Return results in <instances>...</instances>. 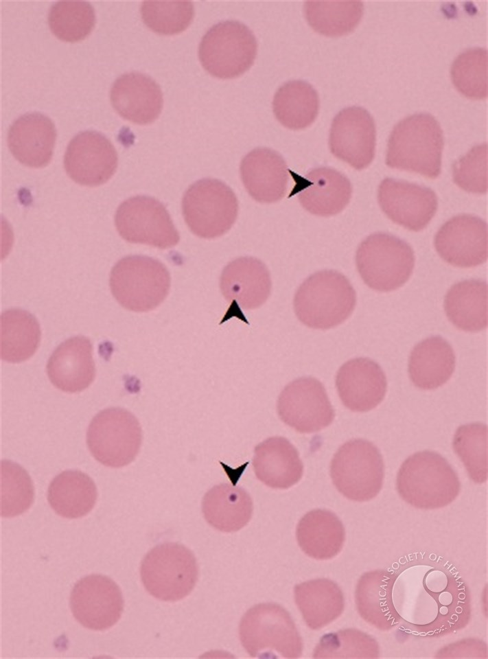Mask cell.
<instances>
[{"label":"cell","mask_w":488,"mask_h":659,"mask_svg":"<svg viewBox=\"0 0 488 659\" xmlns=\"http://www.w3.org/2000/svg\"><path fill=\"white\" fill-rule=\"evenodd\" d=\"M330 475L336 488L348 499L369 500L378 494L382 486V456L371 442L362 439L349 440L335 453Z\"/></svg>","instance_id":"10"},{"label":"cell","mask_w":488,"mask_h":659,"mask_svg":"<svg viewBox=\"0 0 488 659\" xmlns=\"http://www.w3.org/2000/svg\"><path fill=\"white\" fill-rule=\"evenodd\" d=\"M453 448L463 463L470 478L483 483L487 478V427L471 423L458 427L454 435Z\"/></svg>","instance_id":"39"},{"label":"cell","mask_w":488,"mask_h":659,"mask_svg":"<svg viewBox=\"0 0 488 659\" xmlns=\"http://www.w3.org/2000/svg\"><path fill=\"white\" fill-rule=\"evenodd\" d=\"M294 190L302 207L310 213L330 216L340 212L349 203L352 194L349 180L340 172L326 167L299 177Z\"/></svg>","instance_id":"25"},{"label":"cell","mask_w":488,"mask_h":659,"mask_svg":"<svg viewBox=\"0 0 488 659\" xmlns=\"http://www.w3.org/2000/svg\"><path fill=\"white\" fill-rule=\"evenodd\" d=\"M443 143L441 126L432 115L420 113L408 116L391 132L386 164L435 178L441 174Z\"/></svg>","instance_id":"2"},{"label":"cell","mask_w":488,"mask_h":659,"mask_svg":"<svg viewBox=\"0 0 488 659\" xmlns=\"http://www.w3.org/2000/svg\"><path fill=\"white\" fill-rule=\"evenodd\" d=\"M257 43L245 24L233 20L221 21L205 34L198 56L205 69L222 79L236 78L253 64Z\"/></svg>","instance_id":"9"},{"label":"cell","mask_w":488,"mask_h":659,"mask_svg":"<svg viewBox=\"0 0 488 659\" xmlns=\"http://www.w3.org/2000/svg\"><path fill=\"white\" fill-rule=\"evenodd\" d=\"M378 203L387 217L413 231L428 224L437 209V198L431 189L391 178H384L377 190Z\"/></svg>","instance_id":"18"},{"label":"cell","mask_w":488,"mask_h":659,"mask_svg":"<svg viewBox=\"0 0 488 659\" xmlns=\"http://www.w3.org/2000/svg\"><path fill=\"white\" fill-rule=\"evenodd\" d=\"M253 510L248 493L227 483L213 486L205 494L202 511L214 529L226 533L239 531L250 521Z\"/></svg>","instance_id":"29"},{"label":"cell","mask_w":488,"mask_h":659,"mask_svg":"<svg viewBox=\"0 0 488 659\" xmlns=\"http://www.w3.org/2000/svg\"><path fill=\"white\" fill-rule=\"evenodd\" d=\"M110 98L121 117L137 124L153 122L160 115L163 102L159 85L139 72L126 73L117 78Z\"/></svg>","instance_id":"22"},{"label":"cell","mask_w":488,"mask_h":659,"mask_svg":"<svg viewBox=\"0 0 488 659\" xmlns=\"http://www.w3.org/2000/svg\"><path fill=\"white\" fill-rule=\"evenodd\" d=\"M40 328L36 319L21 309H10L1 316V357L17 363L32 357L40 340Z\"/></svg>","instance_id":"34"},{"label":"cell","mask_w":488,"mask_h":659,"mask_svg":"<svg viewBox=\"0 0 488 659\" xmlns=\"http://www.w3.org/2000/svg\"><path fill=\"white\" fill-rule=\"evenodd\" d=\"M48 23L60 40L80 41L89 36L95 26V10L88 1H56L49 10Z\"/></svg>","instance_id":"38"},{"label":"cell","mask_w":488,"mask_h":659,"mask_svg":"<svg viewBox=\"0 0 488 659\" xmlns=\"http://www.w3.org/2000/svg\"><path fill=\"white\" fill-rule=\"evenodd\" d=\"M356 262L364 282L380 292H389L403 286L415 266L414 252L410 245L397 237L375 233L359 245Z\"/></svg>","instance_id":"8"},{"label":"cell","mask_w":488,"mask_h":659,"mask_svg":"<svg viewBox=\"0 0 488 659\" xmlns=\"http://www.w3.org/2000/svg\"><path fill=\"white\" fill-rule=\"evenodd\" d=\"M51 119L38 113H27L10 126L8 145L14 157L30 167L46 166L51 160L56 140Z\"/></svg>","instance_id":"21"},{"label":"cell","mask_w":488,"mask_h":659,"mask_svg":"<svg viewBox=\"0 0 488 659\" xmlns=\"http://www.w3.org/2000/svg\"><path fill=\"white\" fill-rule=\"evenodd\" d=\"M47 372L51 382L67 393H78L93 382L95 366L90 340L82 336L62 343L50 356Z\"/></svg>","instance_id":"23"},{"label":"cell","mask_w":488,"mask_h":659,"mask_svg":"<svg viewBox=\"0 0 488 659\" xmlns=\"http://www.w3.org/2000/svg\"><path fill=\"white\" fill-rule=\"evenodd\" d=\"M454 182L461 189L474 194H485L487 189V145L474 146L454 162Z\"/></svg>","instance_id":"44"},{"label":"cell","mask_w":488,"mask_h":659,"mask_svg":"<svg viewBox=\"0 0 488 659\" xmlns=\"http://www.w3.org/2000/svg\"><path fill=\"white\" fill-rule=\"evenodd\" d=\"M239 635L251 657L299 658L303 643L289 613L281 605L259 603L242 616Z\"/></svg>","instance_id":"5"},{"label":"cell","mask_w":488,"mask_h":659,"mask_svg":"<svg viewBox=\"0 0 488 659\" xmlns=\"http://www.w3.org/2000/svg\"><path fill=\"white\" fill-rule=\"evenodd\" d=\"M388 575L385 570L364 574L356 590V603L360 615L380 629L396 626L389 603Z\"/></svg>","instance_id":"37"},{"label":"cell","mask_w":488,"mask_h":659,"mask_svg":"<svg viewBox=\"0 0 488 659\" xmlns=\"http://www.w3.org/2000/svg\"><path fill=\"white\" fill-rule=\"evenodd\" d=\"M434 246L448 264L470 268L487 259V227L485 221L469 214L454 216L437 231Z\"/></svg>","instance_id":"19"},{"label":"cell","mask_w":488,"mask_h":659,"mask_svg":"<svg viewBox=\"0 0 488 659\" xmlns=\"http://www.w3.org/2000/svg\"><path fill=\"white\" fill-rule=\"evenodd\" d=\"M109 284L113 297L122 307L143 312L154 310L165 300L170 287V276L159 260L130 255L115 264Z\"/></svg>","instance_id":"6"},{"label":"cell","mask_w":488,"mask_h":659,"mask_svg":"<svg viewBox=\"0 0 488 659\" xmlns=\"http://www.w3.org/2000/svg\"><path fill=\"white\" fill-rule=\"evenodd\" d=\"M277 119L291 130L303 129L315 120L319 109L316 91L308 82L291 80L281 85L272 101Z\"/></svg>","instance_id":"35"},{"label":"cell","mask_w":488,"mask_h":659,"mask_svg":"<svg viewBox=\"0 0 488 659\" xmlns=\"http://www.w3.org/2000/svg\"><path fill=\"white\" fill-rule=\"evenodd\" d=\"M388 573L389 602L396 625L423 636L464 627L471 614L467 586L441 557L415 553Z\"/></svg>","instance_id":"1"},{"label":"cell","mask_w":488,"mask_h":659,"mask_svg":"<svg viewBox=\"0 0 488 659\" xmlns=\"http://www.w3.org/2000/svg\"><path fill=\"white\" fill-rule=\"evenodd\" d=\"M146 590L163 601L184 599L193 590L198 567L193 553L176 542H164L152 548L144 557L140 570Z\"/></svg>","instance_id":"7"},{"label":"cell","mask_w":488,"mask_h":659,"mask_svg":"<svg viewBox=\"0 0 488 659\" xmlns=\"http://www.w3.org/2000/svg\"><path fill=\"white\" fill-rule=\"evenodd\" d=\"M75 618L84 627L105 630L114 625L124 610L121 591L111 578L91 575L80 579L70 595Z\"/></svg>","instance_id":"15"},{"label":"cell","mask_w":488,"mask_h":659,"mask_svg":"<svg viewBox=\"0 0 488 659\" xmlns=\"http://www.w3.org/2000/svg\"><path fill=\"white\" fill-rule=\"evenodd\" d=\"M342 522L332 511L314 509L307 512L297 527V540L301 550L319 560L334 557L341 551L345 541Z\"/></svg>","instance_id":"30"},{"label":"cell","mask_w":488,"mask_h":659,"mask_svg":"<svg viewBox=\"0 0 488 659\" xmlns=\"http://www.w3.org/2000/svg\"><path fill=\"white\" fill-rule=\"evenodd\" d=\"M220 286L227 301L240 305L245 310L261 306L268 298L271 279L266 265L251 257L237 258L223 269Z\"/></svg>","instance_id":"26"},{"label":"cell","mask_w":488,"mask_h":659,"mask_svg":"<svg viewBox=\"0 0 488 659\" xmlns=\"http://www.w3.org/2000/svg\"><path fill=\"white\" fill-rule=\"evenodd\" d=\"M288 172L287 164L277 152L267 148H257L242 160L240 174L244 185L255 200L272 203L286 193Z\"/></svg>","instance_id":"24"},{"label":"cell","mask_w":488,"mask_h":659,"mask_svg":"<svg viewBox=\"0 0 488 659\" xmlns=\"http://www.w3.org/2000/svg\"><path fill=\"white\" fill-rule=\"evenodd\" d=\"M253 467L257 478L273 489L292 487L303 473L297 450L282 437H270L255 448Z\"/></svg>","instance_id":"27"},{"label":"cell","mask_w":488,"mask_h":659,"mask_svg":"<svg viewBox=\"0 0 488 659\" xmlns=\"http://www.w3.org/2000/svg\"><path fill=\"white\" fill-rule=\"evenodd\" d=\"M142 441V431L137 417L118 407L104 409L91 420L86 443L93 457L111 467H121L131 463L137 455Z\"/></svg>","instance_id":"12"},{"label":"cell","mask_w":488,"mask_h":659,"mask_svg":"<svg viewBox=\"0 0 488 659\" xmlns=\"http://www.w3.org/2000/svg\"><path fill=\"white\" fill-rule=\"evenodd\" d=\"M376 641L356 629H345L324 635L316 647L313 658L378 657Z\"/></svg>","instance_id":"43"},{"label":"cell","mask_w":488,"mask_h":659,"mask_svg":"<svg viewBox=\"0 0 488 659\" xmlns=\"http://www.w3.org/2000/svg\"><path fill=\"white\" fill-rule=\"evenodd\" d=\"M183 213L190 230L202 238H215L227 232L235 222L238 203L232 189L214 178L192 184L182 202Z\"/></svg>","instance_id":"11"},{"label":"cell","mask_w":488,"mask_h":659,"mask_svg":"<svg viewBox=\"0 0 488 659\" xmlns=\"http://www.w3.org/2000/svg\"><path fill=\"white\" fill-rule=\"evenodd\" d=\"M455 363V354L450 343L441 336H430L419 342L411 351L408 362L410 378L419 389H435L451 378Z\"/></svg>","instance_id":"28"},{"label":"cell","mask_w":488,"mask_h":659,"mask_svg":"<svg viewBox=\"0 0 488 659\" xmlns=\"http://www.w3.org/2000/svg\"><path fill=\"white\" fill-rule=\"evenodd\" d=\"M455 88L464 96L482 100L487 96V51L473 47L461 52L450 70Z\"/></svg>","instance_id":"40"},{"label":"cell","mask_w":488,"mask_h":659,"mask_svg":"<svg viewBox=\"0 0 488 659\" xmlns=\"http://www.w3.org/2000/svg\"><path fill=\"white\" fill-rule=\"evenodd\" d=\"M143 23L153 32L163 34H178L187 28L194 15L191 1H144L141 5Z\"/></svg>","instance_id":"42"},{"label":"cell","mask_w":488,"mask_h":659,"mask_svg":"<svg viewBox=\"0 0 488 659\" xmlns=\"http://www.w3.org/2000/svg\"><path fill=\"white\" fill-rule=\"evenodd\" d=\"M397 490L403 500L420 509L441 508L458 495L457 474L439 454L425 450L407 458L397 476Z\"/></svg>","instance_id":"4"},{"label":"cell","mask_w":488,"mask_h":659,"mask_svg":"<svg viewBox=\"0 0 488 659\" xmlns=\"http://www.w3.org/2000/svg\"><path fill=\"white\" fill-rule=\"evenodd\" d=\"M115 224L121 238L131 243L167 248L180 240L165 206L150 196H137L123 202L116 211Z\"/></svg>","instance_id":"13"},{"label":"cell","mask_w":488,"mask_h":659,"mask_svg":"<svg viewBox=\"0 0 488 659\" xmlns=\"http://www.w3.org/2000/svg\"><path fill=\"white\" fill-rule=\"evenodd\" d=\"M356 303L355 290L339 272L325 270L308 277L298 288L294 308L305 325L327 330L344 322Z\"/></svg>","instance_id":"3"},{"label":"cell","mask_w":488,"mask_h":659,"mask_svg":"<svg viewBox=\"0 0 488 659\" xmlns=\"http://www.w3.org/2000/svg\"><path fill=\"white\" fill-rule=\"evenodd\" d=\"M118 157L111 141L95 130L78 133L69 143L64 157L68 176L75 183L95 187L107 182L117 170Z\"/></svg>","instance_id":"16"},{"label":"cell","mask_w":488,"mask_h":659,"mask_svg":"<svg viewBox=\"0 0 488 659\" xmlns=\"http://www.w3.org/2000/svg\"><path fill=\"white\" fill-rule=\"evenodd\" d=\"M93 481L79 470H66L51 482L47 500L54 511L66 518H78L89 513L97 500Z\"/></svg>","instance_id":"33"},{"label":"cell","mask_w":488,"mask_h":659,"mask_svg":"<svg viewBox=\"0 0 488 659\" xmlns=\"http://www.w3.org/2000/svg\"><path fill=\"white\" fill-rule=\"evenodd\" d=\"M376 130L373 117L364 108L342 109L334 118L329 137L331 152L360 170L374 159Z\"/></svg>","instance_id":"17"},{"label":"cell","mask_w":488,"mask_h":659,"mask_svg":"<svg viewBox=\"0 0 488 659\" xmlns=\"http://www.w3.org/2000/svg\"><path fill=\"white\" fill-rule=\"evenodd\" d=\"M444 309L457 328L475 332L487 325V284L480 279H467L454 284L444 299Z\"/></svg>","instance_id":"31"},{"label":"cell","mask_w":488,"mask_h":659,"mask_svg":"<svg viewBox=\"0 0 488 659\" xmlns=\"http://www.w3.org/2000/svg\"><path fill=\"white\" fill-rule=\"evenodd\" d=\"M294 599L306 625L321 629L336 619L344 609V597L338 586L327 579L303 582L294 587Z\"/></svg>","instance_id":"32"},{"label":"cell","mask_w":488,"mask_h":659,"mask_svg":"<svg viewBox=\"0 0 488 659\" xmlns=\"http://www.w3.org/2000/svg\"><path fill=\"white\" fill-rule=\"evenodd\" d=\"M1 515L17 516L27 511L34 498V489L26 470L11 461L1 464Z\"/></svg>","instance_id":"41"},{"label":"cell","mask_w":488,"mask_h":659,"mask_svg":"<svg viewBox=\"0 0 488 659\" xmlns=\"http://www.w3.org/2000/svg\"><path fill=\"white\" fill-rule=\"evenodd\" d=\"M304 12L314 31L326 36H340L358 25L364 5L362 1H306Z\"/></svg>","instance_id":"36"},{"label":"cell","mask_w":488,"mask_h":659,"mask_svg":"<svg viewBox=\"0 0 488 659\" xmlns=\"http://www.w3.org/2000/svg\"><path fill=\"white\" fill-rule=\"evenodd\" d=\"M280 419L301 433L318 432L333 421L335 413L323 384L303 377L287 384L277 401Z\"/></svg>","instance_id":"14"},{"label":"cell","mask_w":488,"mask_h":659,"mask_svg":"<svg viewBox=\"0 0 488 659\" xmlns=\"http://www.w3.org/2000/svg\"><path fill=\"white\" fill-rule=\"evenodd\" d=\"M336 386L345 406L354 412H367L383 400L387 382L377 363L367 358H356L340 367Z\"/></svg>","instance_id":"20"}]
</instances>
